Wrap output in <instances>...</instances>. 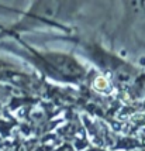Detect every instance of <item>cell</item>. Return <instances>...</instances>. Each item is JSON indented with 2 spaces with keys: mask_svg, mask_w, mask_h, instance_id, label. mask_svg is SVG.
Listing matches in <instances>:
<instances>
[]
</instances>
